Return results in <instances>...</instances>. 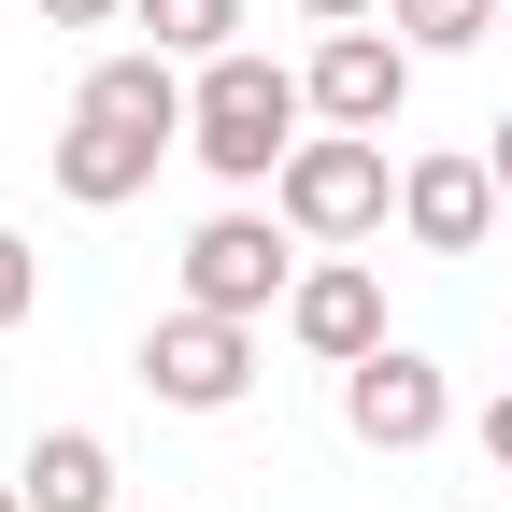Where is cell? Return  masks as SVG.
Listing matches in <instances>:
<instances>
[{"label": "cell", "mask_w": 512, "mask_h": 512, "mask_svg": "<svg viewBox=\"0 0 512 512\" xmlns=\"http://www.w3.org/2000/svg\"><path fill=\"white\" fill-rule=\"evenodd\" d=\"M128 29H143L157 57H185V72H200V57L242 43V0H128Z\"/></svg>", "instance_id": "cell-12"}, {"label": "cell", "mask_w": 512, "mask_h": 512, "mask_svg": "<svg viewBox=\"0 0 512 512\" xmlns=\"http://www.w3.org/2000/svg\"><path fill=\"white\" fill-rule=\"evenodd\" d=\"M256 384V328L242 313H157L143 328V399L157 413H242Z\"/></svg>", "instance_id": "cell-4"}, {"label": "cell", "mask_w": 512, "mask_h": 512, "mask_svg": "<svg viewBox=\"0 0 512 512\" xmlns=\"http://www.w3.org/2000/svg\"><path fill=\"white\" fill-rule=\"evenodd\" d=\"M299 86H313V128H356V143H384V128H399V100H413V43L399 29H328L299 57Z\"/></svg>", "instance_id": "cell-5"}, {"label": "cell", "mask_w": 512, "mask_h": 512, "mask_svg": "<svg viewBox=\"0 0 512 512\" xmlns=\"http://www.w3.org/2000/svg\"><path fill=\"white\" fill-rule=\"evenodd\" d=\"M0 512H29V484H0Z\"/></svg>", "instance_id": "cell-19"}, {"label": "cell", "mask_w": 512, "mask_h": 512, "mask_svg": "<svg viewBox=\"0 0 512 512\" xmlns=\"http://www.w3.org/2000/svg\"><path fill=\"white\" fill-rule=\"evenodd\" d=\"M271 214L299 242H370L384 214H399V185H384V143H356V128H313V143L271 171Z\"/></svg>", "instance_id": "cell-3"}, {"label": "cell", "mask_w": 512, "mask_h": 512, "mask_svg": "<svg viewBox=\"0 0 512 512\" xmlns=\"http://www.w3.org/2000/svg\"><path fill=\"white\" fill-rule=\"evenodd\" d=\"M384 29H399L413 57H470V43L498 29V0H384Z\"/></svg>", "instance_id": "cell-13"}, {"label": "cell", "mask_w": 512, "mask_h": 512, "mask_svg": "<svg viewBox=\"0 0 512 512\" xmlns=\"http://www.w3.org/2000/svg\"><path fill=\"white\" fill-rule=\"evenodd\" d=\"M185 86H200L185 57H157V43H114V57H100L72 100H86V114H114V128H157V143H185Z\"/></svg>", "instance_id": "cell-10"}, {"label": "cell", "mask_w": 512, "mask_h": 512, "mask_svg": "<svg viewBox=\"0 0 512 512\" xmlns=\"http://www.w3.org/2000/svg\"><path fill=\"white\" fill-rule=\"evenodd\" d=\"M299 299V228L285 214H256V200H228V214H200L185 228V313H285Z\"/></svg>", "instance_id": "cell-2"}, {"label": "cell", "mask_w": 512, "mask_h": 512, "mask_svg": "<svg viewBox=\"0 0 512 512\" xmlns=\"http://www.w3.org/2000/svg\"><path fill=\"white\" fill-rule=\"evenodd\" d=\"M299 15H313V29H370L384 0H299Z\"/></svg>", "instance_id": "cell-17"}, {"label": "cell", "mask_w": 512, "mask_h": 512, "mask_svg": "<svg viewBox=\"0 0 512 512\" xmlns=\"http://www.w3.org/2000/svg\"><path fill=\"white\" fill-rule=\"evenodd\" d=\"M157 157H185V143H157V128H114V114H86V100H72V128L43 143V171H57V200H72V214H128V200L157 185Z\"/></svg>", "instance_id": "cell-8"}, {"label": "cell", "mask_w": 512, "mask_h": 512, "mask_svg": "<svg viewBox=\"0 0 512 512\" xmlns=\"http://www.w3.org/2000/svg\"><path fill=\"white\" fill-rule=\"evenodd\" d=\"M342 427L370 441V456H427V441L456 427V384H441V356L384 342V356H356V370H342Z\"/></svg>", "instance_id": "cell-6"}, {"label": "cell", "mask_w": 512, "mask_h": 512, "mask_svg": "<svg viewBox=\"0 0 512 512\" xmlns=\"http://www.w3.org/2000/svg\"><path fill=\"white\" fill-rule=\"evenodd\" d=\"M484 171H498V200H512V114H498V128H484Z\"/></svg>", "instance_id": "cell-18"}, {"label": "cell", "mask_w": 512, "mask_h": 512, "mask_svg": "<svg viewBox=\"0 0 512 512\" xmlns=\"http://www.w3.org/2000/svg\"><path fill=\"white\" fill-rule=\"evenodd\" d=\"M285 342H299V356H328V370L384 356V271H370V256H313L299 299H285Z\"/></svg>", "instance_id": "cell-9"}, {"label": "cell", "mask_w": 512, "mask_h": 512, "mask_svg": "<svg viewBox=\"0 0 512 512\" xmlns=\"http://www.w3.org/2000/svg\"><path fill=\"white\" fill-rule=\"evenodd\" d=\"M128 512H143V498H128Z\"/></svg>", "instance_id": "cell-21"}, {"label": "cell", "mask_w": 512, "mask_h": 512, "mask_svg": "<svg viewBox=\"0 0 512 512\" xmlns=\"http://www.w3.org/2000/svg\"><path fill=\"white\" fill-rule=\"evenodd\" d=\"M29 313H43V256H29L15 228H0V342H15V328H29Z\"/></svg>", "instance_id": "cell-14"}, {"label": "cell", "mask_w": 512, "mask_h": 512, "mask_svg": "<svg viewBox=\"0 0 512 512\" xmlns=\"http://www.w3.org/2000/svg\"><path fill=\"white\" fill-rule=\"evenodd\" d=\"M29 15H43V29H114L128 0H29Z\"/></svg>", "instance_id": "cell-15"}, {"label": "cell", "mask_w": 512, "mask_h": 512, "mask_svg": "<svg viewBox=\"0 0 512 512\" xmlns=\"http://www.w3.org/2000/svg\"><path fill=\"white\" fill-rule=\"evenodd\" d=\"M15 484H29V512H128L114 441H100V427H43L29 456H15Z\"/></svg>", "instance_id": "cell-11"}, {"label": "cell", "mask_w": 512, "mask_h": 512, "mask_svg": "<svg viewBox=\"0 0 512 512\" xmlns=\"http://www.w3.org/2000/svg\"><path fill=\"white\" fill-rule=\"evenodd\" d=\"M498 29H512V0H498Z\"/></svg>", "instance_id": "cell-20"}, {"label": "cell", "mask_w": 512, "mask_h": 512, "mask_svg": "<svg viewBox=\"0 0 512 512\" xmlns=\"http://www.w3.org/2000/svg\"><path fill=\"white\" fill-rule=\"evenodd\" d=\"M484 470L512 484V399H484Z\"/></svg>", "instance_id": "cell-16"}, {"label": "cell", "mask_w": 512, "mask_h": 512, "mask_svg": "<svg viewBox=\"0 0 512 512\" xmlns=\"http://www.w3.org/2000/svg\"><path fill=\"white\" fill-rule=\"evenodd\" d=\"M399 228H413V256H484L498 242V171L470 143H427L399 171Z\"/></svg>", "instance_id": "cell-7"}, {"label": "cell", "mask_w": 512, "mask_h": 512, "mask_svg": "<svg viewBox=\"0 0 512 512\" xmlns=\"http://www.w3.org/2000/svg\"><path fill=\"white\" fill-rule=\"evenodd\" d=\"M299 143H313V86L285 72V57H256V43L200 57V86H185V157H200L214 185H242V200H256Z\"/></svg>", "instance_id": "cell-1"}]
</instances>
